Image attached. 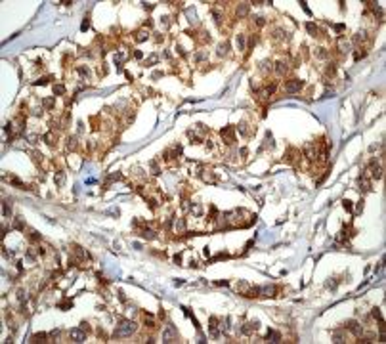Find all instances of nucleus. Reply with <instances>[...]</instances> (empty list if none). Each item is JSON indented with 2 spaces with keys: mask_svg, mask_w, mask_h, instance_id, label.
<instances>
[{
  "mask_svg": "<svg viewBox=\"0 0 386 344\" xmlns=\"http://www.w3.org/2000/svg\"><path fill=\"white\" fill-rule=\"evenodd\" d=\"M136 331V323L134 321H130V319H124V321H120L119 325H117V329H115V333H113V336L115 339H120V336H128V335H132Z\"/></svg>",
  "mask_w": 386,
  "mask_h": 344,
  "instance_id": "obj_1",
  "label": "nucleus"
},
{
  "mask_svg": "<svg viewBox=\"0 0 386 344\" xmlns=\"http://www.w3.org/2000/svg\"><path fill=\"white\" fill-rule=\"evenodd\" d=\"M304 86L302 80H298V78H291V80H287L285 84H283V90H285L287 94H294V92H300V88Z\"/></svg>",
  "mask_w": 386,
  "mask_h": 344,
  "instance_id": "obj_2",
  "label": "nucleus"
},
{
  "mask_svg": "<svg viewBox=\"0 0 386 344\" xmlns=\"http://www.w3.org/2000/svg\"><path fill=\"white\" fill-rule=\"evenodd\" d=\"M69 336H71V340H73V342H84V340H86V329L75 327V329L69 331Z\"/></svg>",
  "mask_w": 386,
  "mask_h": 344,
  "instance_id": "obj_3",
  "label": "nucleus"
},
{
  "mask_svg": "<svg viewBox=\"0 0 386 344\" xmlns=\"http://www.w3.org/2000/svg\"><path fill=\"white\" fill-rule=\"evenodd\" d=\"M174 340H178V333L174 329V325H168L165 333H162V342H174Z\"/></svg>",
  "mask_w": 386,
  "mask_h": 344,
  "instance_id": "obj_4",
  "label": "nucleus"
},
{
  "mask_svg": "<svg viewBox=\"0 0 386 344\" xmlns=\"http://www.w3.org/2000/svg\"><path fill=\"white\" fill-rule=\"evenodd\" d=\"M222 138L226 140V143H233L235 142V134H233V128L231 126H226V128H222Z\"/></svg>",
  "mask_w": 386,
  "mask_h": 344,
  "instance_id": "obj_5",
  "label": "nucleus"
},
{
  "mask_svg": "<svg viewBox=\"0 0 386 344\" xmlns=\"http://www.w3.org/2000/svg\"><path fill=\"white\" fill-rule=\"evenodd\" d=\"M346 329H350L355 336H361V333H363V329H361V325L358 321H348L346 323Z\"/></svg>",
  "mask_w": 386,
  "mask_h": 344,
  "instance_id": "obj_6",
  "label": "nucleus"
},
{
  "mask_svg": "<svg viewBox=\"0 0 386 344\" xmlns=\"http://www.w3.org/2000/svg\"><path fill=\"white\" fill-rule=\"evenodd\" d=\"M258 293L262 294V296H273V293H275V287H258Z\"/></svg>",
  "mask_w": 386,
  "mask_h": 344,
  "instance_id": "obj_7",
  "label": "nucleus"
},
{
  "mask_svg": "<svg viewBox=\"0 0 386 344\" xmlns=\"http://www.w3.org/2000/svg\"><path fill=\"white\" fill-rule=\"evenodd\" d=\"M258 329V321H249V323H245V327H243V333H252V331H256Z\"/></svg>",
  "mask_w": 386,
  "mask_h": 344,
  "instance_id": "obj_8",
  "label": "nucleus"
},
{
  "mask_svg": "<svg viewBox=\"0 0 386 344\" xmlns=\"http://www.w3.org/2000/svg\"><path fill=\"white\" fill-rule=\"evenodd\" d=\"M266 339H268L270 342H279V340H281V335L277 333V331H270V333L266 335Z\"/></svg>",
  "mask_w": 386,
  "mask_h": 344,
  "instance_id": "obj_9",
  "label": "nucleus"
},
{
  "mask_svg": "<svg viewBox=\"0 0 386 344\" xmlns=\"http://www.w3.org/2000/svg\"><path fill=\"white\" fill-rule=\"evenodd\" d=\"M56 184H57V188H63L65 185V172H56Z\"/></svg>",
  "mask_w": 386,
  "mask_h": 344,
  "instance_id": "obj_10",
  "label": "nucleus"
},
{
  "mask_svg": "<svg viewBox=\"0 0 386 344\" xmlns=\"http://www.w3.org/2000/svg\"><path fill=\"white\" fill-rule=\"evenodd\" d=\"M304 151H306V157H308V159H316V147H313V143H308Z\"/></svg>",
  "mask_w": 386,
  "mask_h": 344,
  "instance_id": "obj_11",
  "label": "nucleus"
},
{
  "mask_svg": "<svg viewBox=\"0 0 386 344\" xmlns=\"http://www.w3.org/2000/svg\"><path fill=\"white\" fill-rule=\"evenodd\" d=\"M275 65H277V67H275V71H277L279 75H285L287 71H289V67H287V63H285V61H277Z\"/></svg>",
  "mask_w": 386,
  "mask_h": 344,
  "instance_id": "obj_12",
  "label": "nucleus"
},
{
  "mask_svg": "<svg viewBox=\"0 0 386 344\" xmlns=\"http://www.w3.org/2000/svg\"><path fill=\"white\" fill-rule=\"evenodd\" d=\"M339 48H340V52H348L350 50V42L346 38H339Z\"/></svg>",
  "mask_w": 386,
  "mask_h": 344,
  "instance_id": "obj_13",
  "label": "nucleus"
},
{
  "mask_svg": "<svg viewBox=\"0 0 386 344\" xmlns=\"http://www.w3.org/2000/svg\"><path fill=\"white\" fill-rule=\"evenodd\" d=\"M247 14H249V4H239V8H237V15L245 17Z\"/></svg>",
  "mask_w": 386,
  "mask_h": 344,
  "instance_id": "obj_14",
  "label": "nucleus"
},
{
  "mask_svg": "<svg viewBox=\"0 0 386 344\" xmlns=\"http://www.w3.org/2000/svg\"><path fill=\"white\" fill-rule=\"evenodd\" d=\"M174 229H176V231H184V229H185V220L184 218H178L176 224H174Z\"/></svg>",
  "mask_w": 386,
  "mask_h": 344,
  "instance_id": "obj_15",
  "label": "nucleus"
},
{
  "mask_svg": "<svg viewBox=\"0 0 386 344\" xmlns=\"http://www.w3.org/2000/svg\"><path fill=\"white\" fill-rule=\"evenodd\" d=\"M371 170H373V172H371V176H373V178H381V176H382V174H381V166H377L375 162L371 165Z\"/></svg>",
  "mask_w": 386,
  "mask_h": 344,
  "instance_id": "obj_16",
  "label": "nucleus"
},
{
  "mask_svg": "<svg viewBox=\"0 0 386 344\" xmlns=\"http://www.w3.org/2000/svg\"><path fill=\"white\" fill-rule=\"evenodd\" d=\"M227 50H230V44H227V42H224V44H220V46H218V56H226V54H227Z\"/></svg>",
  "mask_w": 386,
  "mask_h": 344,
  "instance_id": "obj_17",
  "label": "nucleus"
},
{
  "mask_svg": "<svg viewBox=\"0 0 386 344\" xmlns=\"http://www.w3.org/2000/svg\"><path fill=\"white\" fill-rule=\"evenodd\" d=\"M147 37H149V34H147L146 31H138V33H136V42H143V40H147Z\"/></svg>",
  "mask_w": 386,
  "mask_h": 344,
  "instance_id": "obj_18",
  "label": "nucleus"
},
{
  "mask_svg": "<svg viewBox=\"0 0 386 344\" xmlns=\"http://www.w3.org/2000/svg\"><path fill=\"white\" fill-rule=\"evenodd\" d=\"M142 237H143V239H155V231H153V229H143V231H142Z\"/></svg>",
  "mask_w": 386,
  "mask_h": 344,
  "instance_id": "obj_19",
  "label": "nucleus"
},
{
  "mask_svg": "<svg viewBox=\"0 0 386 344\" xmlns=\"http://www.w3.org/2000/svg\"><path fill=\"white\" fill-rule=\"evenodd\" d=\"M54 94H57V96L65 94V86L63 84H54Z\"/></svg>",
  "mask_w": 386,
  "mask_h": 344,
  "instance_id": "obj_20",
  "label": "nucleus"
},
{
  "mask_svg": "<svg viewBox=\"0 0 386 344\" xmlns=\"http://www.w3.org/2000/svg\"><path fill=\"white\" fill-rule=\"evenodd\" d=\"M237 48L239 50H245V37L243 34H237Z\"/></svg>",
  "mask_w": 386,
  "mask_h": 344,
  "instance_id": "obj_21",
  "label": "nucleus"
},
{
  "mask_svg": "<svg viewBox=\"0 0 386 344\" xmlns=\"http://www.w3.org/2000/svg\"><path fill=\"white\" fill-rule=\"evenodd\" d=\"M306 29H308V33L312 34V37H316V34H317V27L313 25V23H308V25H306Z\"/></svg>",
  "mask_w": 386,
  "mask_h": 344,
  "instance_id": "obj_22",
  "label": "nucleus"
},
{
  "mask_svg": "<svg viewBox=\"0 0 386 344\" xmlns=\"http://www.w3.org/2000/svg\"><path fill=\"white\" fill-rule=\"evenodd\" d=\"M46 339V335L44 333H37V335H33V342H40V340H44Z\"/></svg>",
  "mask_w": 386,
  "mask_h": 344,
  "instance_id": "obj_23",
  "label": "nucleus"
},
{
  "mask_svg": "<svg viewBox=\"0 0 386 344\" xmlns=\"http://www.w3.org/2000/svg\"><path fill=\"white\" fill-rule=\"evenodd\" d=\"M42 103H44L46 109H52V107H54V100H52V98H46L44 101H42Z\"/></svg>",
  "mask_w": 386,
  "mask_h": 344,
  "instance_id": "obj_24",
  "label": "nucleus"
},
{
  "mask_svg": "<svg viewBox=\"0 0 386 344\" xmlns=\"http://www.w3.org/2000/svg\"><path fill=\"white\" fill-rule=\"evenodd\" d=\"M10 214H11V207L8 205V201H6L4 203V216H10Z\"/></svg>",
  "mask_w": 386,
  "mask_h": 344,
  "instance_id": "obj_25",
  "label": "nucleus"
},
{
  "mask_svg": "<svg viewBox=\"0 0 386 344\" xmlns=\"http://www.w3.org/2000/svg\"><path fill=\"white\" fill-rule=\"evenodd\" d=\"M88 27H90V21H88V17H84V21H82V25H80V31H86Z\"/></svg>",
  "mask_w": 386,
  "mask_h": 344,
  "instance_id": "obj_26",
  "label": "nucleus"
},
{
  "mask_svg": "<svg viewBox=\"0 0 386 344\" xmlns=\"http://www.w3.org/2000/svg\"><path fill=\"white\" fill-rule=\"evenodd\" d=\"M161 23H162V25H165V27H168V25H170V17H168V15L161 17Z\"/></svg>",
  "mask_w": 386,
  "mask_h": 344,
  "instance_id": "obj_27",
  "label": "nucleus"
},
{
  "mask_svg": "<svg viewBox=\"0 0 386 344\" xmlns=\"http://www.w3.org/2000/svg\"><path fill=\"white\" fill-rule=\"evenodd\" d=\"M214 21H216V25H222V15L218 11H214Z\"/></svg>",
  "mask_w": 386,
  "mask_h": 344,
  "instance_id": "obj_28",
  "label": "nucleus"
},
{
  "mask_svg": "<svg viewBox=\"0 0 386 344\" xmlns=\"http://www.w3.org/2000/svg\"><path fill=\"white\" fill-rule=\"evenodd\" d=\"M78 73H80L82 77H86V78H88V75H90V73H88V69H86V67H78Z\"/></svg>",
  "mask_w": 386,
  "mask_h": 344,
  "instance_id": "obj_29",
  "label": "nucleus"
},
{
  "mask_svg": "<svg viewBox=\"0 0 386 344\" xmlns=\"http://www.w3.org/2000/svg\"><path fill=\"white\" fill-rule=\"evenodd\" d=\"M48 80H50V77H44V78H38V80H34V84H46Z\"/></svg>",
  "mask_w": 386,
  "mask_h": 344,
  "instance_id": "obj_30",
  "label": "nucleus"
},
{
  "mask_svg": "<svg viewBox=\"0 0 386 344\" xmlns=\"http://www.w3.org/2000/svg\"><path fill=\"white\" fill-rule=\"evenodd\" d=\"M71 306H73V304H71L69 300H67V302H61V304H59V308H61V310H67V308H71Z\"/></svg>",
  "mask_w": 386,
  "mask_h": 344,
  "instance_id": "obj_31",
  "label": "nucleus"
},
{
  "mask_svg": "<svg viewBox=\"0 0 386 344\" xmlns=\"http://www.w3.org/2000/svg\"><path fill=\"white\" fill-rule=\"evenodd\" d=\"M17 298H19L21 302L25 300V291H23V289H21V291H17Z\"/></svg>",
  "mask_w": 386,
  "mask_h": 344,
  "instance_id": "obj_32",
  "label": "nucleus"
},
{
  "mask_svg": "<svg viewBox=\"0 0 386 344\" xmlns=\"http://www.w3.org/2000/svg\"><path fill=\"white\" fill-rule=\"evenodd\" d=\"M373 317H377V319H381V312H378V310H377V308H375V310H373Z\"/></svg>",
  "mask_w": 386,
  "mask_h": 344,
  "instance_id": "obj_33",
  "label": "nucleus"
},
{
  "mask_svg": "<svg viewBox=\"0 0 386 344\" xmlns=\"http://www.w3.org/2000/svg\"><path fill=\"white\" fill-rule=\"evenodd\" d=\"M300 6H302V8H304V11H306V14H312V11H310V8H308V6H306V2H300Z\"/></svg>",
  "mask_w": 386,
  "mask_h": 344,
  "instance_id": "obj_34",
  "label": "nucleus"
},
{
  "mask_svg": "<svg viewBox=\"0 0 386 344\" xmlns=\"http://www.w3.org/2000/svg\"><path fill=\"white\" fill-rule=\"evenodd\" d=\"M327 287L329 289H335L336 287V281H327Z\"/></svg>",
  "mask_w": 386,
  "mask_h": 344,
  "instance_id": "obj_35",
  "label": "nucleus"
},
{
  "mask_svg": "<svg viewBox=\"0 0 386 344\" xmlns=\"http://www.w3.org/2000/svg\"><path fill=\"white\" fill-rule=\"evenodd\" d=\"M147 63H157V56H151V57L147 59Z\"/></svg>",
  "mask_w": 386,
  "mask_h": 344,
  "instance_id": "obj_36",
  "label": "nucleus"
},
{
  "mask_svg": "<svg viewBox=\"0 0 386 344\" xmlns=\"http://www.w3.org/2000/svg\"><path fill=\"white\" fill-rule=\"evenodd\" d=\"M344 208H346V210H352V205H350V201H344Z\"/></svg>",
  "mask_w": 386,
  "mask_h": 344,
  "instance_id": "obj_37",
  "label": "nucleus"
},
{
  "mask_svg": "<svg viewBox=\"0 0 386 344\" xmlns=\"http://www.w3.org/2000/svg\"><path fill=\"white\" fill-rule=\"evenodd\" d=\"M256 23L258 25H264V17H256Z\"/></svg>",
  "mask_w": 386,
  "mask_h": 344,
  "instance_id": "obj_38",
  "label": "nucleus"
}]
</instances>
